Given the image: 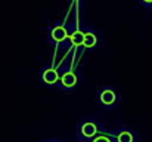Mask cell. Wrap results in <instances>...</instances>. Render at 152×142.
Listing matches in <instances>:
<instances>
[{"instance_id":"obj_1","label":"cell","mask_w":152,"mask_h":142,"mask_svg":"<svg viewBox=\"0 0 152 142\" xmlns=\"http://www.w3.org/2000/svg\"><path fill=\"white\" fill-rule=\"evenodd\" d=\"M50 39L56 45H61V43H65L66 40H69V33H68L66 27L62 24L53 25L50 30Z\"/></svg>"},{"instance_id":"obj_2","label":"cell","mask_w":152,"mask_h":142,"mask_svg":"<svg viewBox=\"0 0 152 142\" xmlns=\"http://www.w3.org/2000/svg\"><path fill=\"white\" fill-rule=\"evenodd\" d=\"M42 80H43L45 85L53 86V85H56V83L61 80V76H59V73H58L56 68L48 67V68H45L43 73H42Z\"/></svg>"},{"instance_id":"obj_3","label":"cell","mask_w":152,"mask_h":142,"mask_svg":"<svg viewBox=\"0 0 152 142\" xmlns=\"http://www.w3.org/2000/svg\"><path fill=\"white\" fill-rule=\"evenodd\" d=\"M77 82H78V79H77V76H75L74 71H65V73L61 76V80H59V83H61L65 89H72V88H75V86H77Z\"/></svg>"},{"instance_id":"obj_4","label":"cell","mask_w":152,"mask_h":142,"mask_svg":"<svg viewBox=\"0 0 152 142\" xmlns=\"http://www.w3.org/2000/svg\"><path fill=\"white\" fill-rule=\"evenodd\" d=\"M99 45V37L93 30H86L84 31V46L86 49H93Z\"/></svg>"},{"instance_id":"obj_5","label":"cell","mask_w":152,"mask_h":142,"mask_svg":"<svg viewBox=\"0 0 152 142\" xmlns=\"http://www.w3.org/2000/svg\"><path fill=\"white\" fill-rule=\"evenodd\" d=\"M81 135L86 138V139H90V138H95L96 136V133H98V126L95 124V123H92V121H86V123H83V126H81Z\"/></svg>"},{"instance_id":"obj_6","label":"cell","mask_w":152,"mask_h":142,"mask_svg":"<svg viewBox=\"0 0 152 142\" xmlns=\"http://www.w3.org/2000/svg\"><path fill=\"white\" fill-rule=\"evenodd\" d=\"M69 42L74 47H80L84 46V31L81 30H74L71 34H69Z\"/></svg>"},{"instance_id":"obj_7","label":"cell","mask_w":152,"mask_h":142,"mask_svg":"<svg viewBox=\"0 0 152 142\" xmlns=\"http://www.w3.org/2000/svg\"><path fill=\"white\" fill-rule=\"evenodd\" d=\"M115 92L112 90V89H103L99 95V99H101V102L103 105H106V107H111L114 102H115Z\"/></svg>"},{"instance_id":"obj_8","label":"cell","mask_w":152,"mask_h":142,"mask_svg":"<svg viewBox=\"0 0 152 142\" xmlns=\"http://www.w3.org/2000/svg\"><path fill=\"white\" fill-rule=\"evenodd\" d=\"M117 142H134V136L130 130H121L117 135Z\"/></svg>"},{"instance_id":"obj_9","label":"cell","mask_w":152,"mask_h":142,"mask_svg":"<svg viewBox=\"0 0 152 142\" xmlns=\"http://www.w3.org/2000/svg\"><path fill=\"white\" fill-rule=\"evenodd\" d=\"M92 142H111V139L106 138V136H98V138H95Z\"/></svg>"},{"instance_id":"obj_10","label":"cell","mask_w":152,"mask_h":142,"mask_svg":"<svg viewBox=\"0 0 152 142\" xmlns=\"http://www.w3.org/2000/svg\"><path fill=\"white\" fill-rule=\"evenodd\" d=\"M145 6H152V0H140Z\"/></svg>"},{"instance_id":"obj_11","label":"cell","mask_w":152,"mask_h":142,"mask_svg":"<svg viewBox=\"0 0 152 142\" xmlns=\"http://www.w3.org/2000/svg\"><path fill=\"white\" fill-rule=\"evenodd\" d=\"M72 1H81V0H72Z\"/></svg>"}]
</instances>
